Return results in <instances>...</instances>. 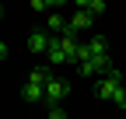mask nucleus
I'll return each instance as SVG.
<instances>
[{"instance_id":"obj_6","label":"nucleus","mask_w":126,"mask_h":119,"mask_svg":"<svg viewBox=\"0 0 126 119\" xmlns=\"http://www.w3.org/2000/svg\"><path fill=\"white\" fill-rule=\"evenodd\" d=\"M70 28H74V32L91 28V14H88V11H74V14H70Z\"/></svg>"},{"instance_id":"obj_5","label":"nucleus","mask_w":126,"mask_h":119,"mask_svg":"<svg viewBox=\"0 0 126 119\" xmlns=\"http://www.w3.org/2000/svg\"><path fill=\"white\" fill-rule=\"evenodd\" d=\"M77 7L88 11L91 18H98V14H105V0H77Z\"/></svg>"},{"instance_id":"obj_8","label":"nucleus","mask_w":126,"mask_h":119,"mask_svg":"<svg viewBox=\"0 0 126 119\" xmlns=\"http://www.w3.org/2000/svg\"><path fill=\"white\" fill-rule=\"evenodd\" d=\"M46 25H49V32L60 35V32H67V25H70V21H63V14H49V21H46Z\"/></svg>"},{"instance_id":"obj_9","label":"nucleus","mask_w":126,"mask_h":119,"mask_svg":"<svg viewBox=\"0 0 126 119\" xmlns=\"http://www.w3.org/2000/svg\"><path fill=\"white\" fill-rule=\"evenodd\" d=\"M56 7V0H32V11H49Z\"/></svg>"},{"instance_id":"obj_3","label":"nucleus","mask_w":126,"mask_h":119,"mask_svg":"<svg viewBox=\"0 0 126 119\" xmlns=\"http://www.w3.org/2000/svg\"><path fill=\"white\" fill-rule=\"evenodd\" d=\"M21 98L28 102V105H39V102H46V88H42V84H35V81H25Z\"/></svg>"},{"instance_id":"obj_7","label":"nucleus","mask_w":126,"mask_h":119,"mask_svg":"<svg viewBox=\"0 0 126 119\" xmlns=\"http://www.w3.org/2000/svg\"><path fill=\"white\" fill-rule=\"evenodd\" d=\"M91 56H109V39L105 35H91Z\"/></svg>"},{"instance_id":"obj_11","label":"nucleus","mask_w":126,"mask_h":119,"mask_svg":"<svg viewBox=\"0 0 126 119\" xmlns=\"http://www.w3.org/2000/svg\"><path fill=\"white\" fill-rule=\"evenodd\" d=\"M116 105H119V109H126V88H123L119 95H116Z\"/></svg>"},{"instance_id":"obj_1","label":"nucleus","mask_w":126,"mask_h":119,"mask_svg":"<svg viewBox=\"0 0 126 119\" xmlns=\"http://www.w3.org/2000/svg\"><path fill=\"white\" fill-rule=\"evenodd\" d=\"M119 91H123V70L119 67H112L105 77H98V84H94V95H98L102 102H116Z\"/></svg>"},{"instance_id":"obj_2","label":"nucleus","mask_w":126,"mask_h":119,"mask_svg":"<svg viewBox=\"0 0 126 119\" xmlns=\"http://www.w3.org/2000/svg\"><path fill=\"white\" fill-rule=\"evenodd\" d=\"M70 95V81H63V77H53L49 84H46V105L49 109H56V105H63V98Z\"/></svg>"},{"instance_id":"obj_4","label":"nucleus","mask_w":126,"mask_h":119,"mask_svg":"<svg viewBox=\"0 0 126 119\" xmlns=\"http://www.w3.org/2000/svg\"><path fill=\"white\" fill-rule=\"evenodd\" d=\"M49 46H53V35L49 32H32L28 35V49L32 53H49Z\"/></svg>"},{"instance_id":"obj_10","label":"nucleus","mask_w":126,"mask_h":119,"mask_svg":"<svg viewBox=\"0 0 126 119\" xmlns=\"http://www.w3.org/2000/svg\"><path fill=\"white\" fill-rule=\"evenodd\" d=\"M46 119H67V112H63V105H56V109H49Z\"/></svg>"}]
</instances>
